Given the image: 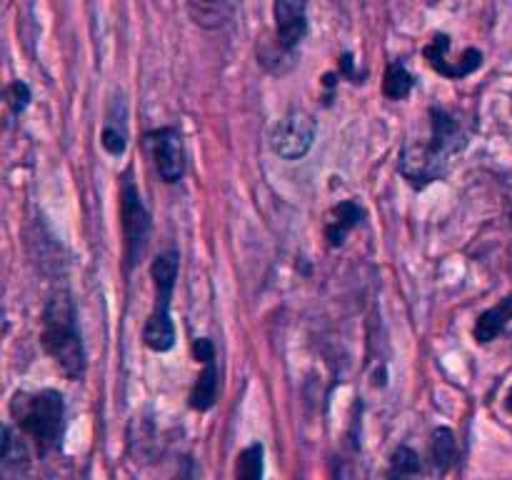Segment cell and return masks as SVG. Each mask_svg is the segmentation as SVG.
<instances>
[{
    "label": "cell",
    "instance_id": "obj_1",
    "mask_svg": "<svg viewBox=\"0 0 512 480\" xmlns=\"http://www.w3.org/2000/svg\"><path fill=\"white\" fill-rule=\"evenodd\" d=\"M468 140L470 133L463 120L450 110L433 105L428 140L405 145L400 155V173L413 188H428L450 173L455 155L468 148Z\"/></svg>",
    "mask_w": 512,
    "mask_h": 480
},
{
    "label": "cell",
    "instance_id": "obj_2",
    "mask_svg": "<svg viewBox=\"0 0 512 480\" xmlns=\"http://www.w3.org/2000/svg\"><path fill=\"white\" fill-rule=\"evenodd\" d=\"M40 343L65 378H83L88 360H85L83 335L78 328V308L65 290L55 293L45 303L43 318H40Z\"/></svg>",
    "mask_w": 512,
    "mask_h": 480
},
{
    "label": "cell",
    "instance_id": "obj_3",
    "mask_svg": "<svg viewBox=\"0 0 512 480\" xmlns=\"http://www.w3.org/2000/svg\"><path fill=\"white\" fill-rule=\"evenodd\" d=\"M13 415L20 430L33 438L40 455L55 450L63 440L65 400L58 390L18 393L13 400Z\"/></svg>",
    "mask_w": 512,
    "mask_h": 480
},
{
    "label": "cell",
    "instance_id": "obj_4",
    "mask_svg": "<svg viewBox=\"0 0 512 480\" xmlns=\"http://www.w3.org/2000/svg\"><path fill=\"white\" fill-rule=\"evenodd\" d=\"M178 270L180 255L175 250H165V253L155 255L153 265H150V275H153L155 285V303L148 315V323L143 328V340L155 353H168L175 345V325L173 315H170V300H173Z\"/></svg>",
    "mask_w": 512,
    "mask_h": 480
},
{
    "label": "cell",
    "instance_id": "obj_5",
    "mask_svg": "<svg viewBox=\"0 0 512 480\" xmlns=\"http://www.w3.org/2000/svg\"><path fill=\"white\" fill-rule=\"evenodd\" d=\"M150 228H153V220H150L148 208L140 198V190L135 188L130 173H125L123 188H120V230H123L125 270H133L138 265L140 255L148 245Z\"/></svg>",
    "mask_w": 512,
    "mask_h": 480
},
{
    "label": "cell",
    "instance_id": "obj_6",
    "mask_svg": "<svg viewBox=\"0 0 512 480\" xmlns=\"http://www.w3.org/2000/svg\"><path fill=\"white\" fill-rule=\"evenodd\" d=\"M315 135H318V123L313 115L308 110H290L273 128L270 148L283 160H300L313 148Z\"/></svg>",
    "mask_w": 512,
    "mask_h": 480
},
{
    "label": "cell",
    "instance_id": "obj_7",
    "mask_svg": "<svg viewBox=\"0 0 512 480\" xmlns=\"http://www.w3.org/2000/svg\"><path fill=\"white\" fill-rule=\"evenodd\" d=\"M148 145L160 180H165V183H178L185 175V145L180 130L173 128V125L150 130Z\"/></svg>",
    "mask_w": 512,
    "mask_h": 480
},
{
    "label": "cell",
    "instance_id": "obj_8",
    "mask_svg": "<svg viewBox=\"0 0 512 480\" xmlns=\"http://www.w3.org/2000/svg\"><path fill=\"white\" fill-rule=\"evenodd\" d=\"M308 5L310 0H275V38L285 53H293L308 33Z\"/></svg>",
    "mask_w": 512,
    "mask_h": 480
},
{
    "label": "cell",
    "instance_id": "obj_9",
    "mask_svg": "<svg viewBox=\"0 0 512 480\" xmlns=\"http://www.w3.org/2000/svg\"><path fill=\"white\" fill-rule=\"evenodd\" d=\"M450 38L448 35H435L433 43L425 45V58H428L430 68L435 73H440L443 78L450 80H460V78H468L470 73L483 65V53L475 48H468L458 60H450Z\"/></svg>",
    "mask_w": 512,
    "mask_h": 480
},
{
    "label": "cell",
    "instance_id": "obj_10",
    "mask_svg": "<svg viewBox=\"0 0 512 480\" xmlns=\"http://www.w3.org/2000/svg\"><path fill=\"white\" fill-rule=\"evenodd\" d=\"M363 215L365 210L355 200H343V203L335 205L330 210L328 223H325V240H328L330 248H340L350 235V230L363 223Z\"/></svg>",
    "mask_w": 512,
    "mask_h": 480
},
{
    "label": "cell",
    "instance_id": "obj_11",
    "mask_svg": "<svg viewBox=\"0 0 512 480\" xmlns=\"http://www.w3.org/2000/svg\"><path fill=\"white\" fill-rule=\"evenodd\" d=\"M100 143L113 158H120L128 148V108H125L123 98L110 105L108 118L103 123V133H100Z\"/></svg>",
    "mask_w": 512,
    "mask_h": 480
},
{
    "label": "cell",
    "instance_id": "obj_12",
    "mask_svg": "<svg viewBox=\"0 0 512 480\" xmlns=\"http://www.w3.org/2000/svg\"><path fill=\"white\" fill-rule=\"evenodd\" d=\"M512 320V295L503 298L500 303H495L493 308H488L485 313L478 315L473 328V338L478 345H488L508 328V323Z\"/></svg>",
    "mask_w": 512,
    "mask_h": 480
},
{
    "label": "cell",
    "instance_id": "obj_13",
    "mask_svg": "<svg viewBox=\"0 0 512 480\" xmlns=\"http://www.w3.org/2000/svg\"><path fill=\"white\" fill-rule=\"evenodd\" d=\"M218 388H220L218 365H215V358H208L203 363V370H200L198 380H195L193 393H190V408L200 410V413L213 408L215 398H218Z\"/></svg>",
    "mask_w": 512,
    "mask_h": 480
},
{
    "label": "cell",
    "instance_id": "obj_14",
    "mask_svg": "<svg viewBox=\"0 0 512 480\" xmlns=\"http://www.w3.org/2000/svg\"><path fill=\"white\" fill-rule=\"evenodd\" d=\"M188 13L200 28H220L230 18V0H188Z\"/></svg>",
    "mask_w": 512,
    "mask_h": 480
},
{
    "label": "cell",
    "instance_id": "obj_15",
    "mask_svg": "<svg viewBox=\"0 0 512 480\" xmlns=\"http://www.w3.org/2000/svg\"><path fill=\"white\" fill-rule=\"evenodd\" d=\"M420 473H423L420 455L413 448H408V445H400L393 453V458H390L388 480H418Z\"/></svg>",
    "mask_w": 512,
    "mask_h": 480
},
{
    "label": "cell",
    "instance_id": "obj_16",
    "mask_svg": "<svg viewBox=\"0 0 512 480\" xmlns=\"http://www.w3.org/2000/svg\"><path fill=\"white\" fill-rule=\"evenodd\" d=\"M415 80L413 75L408 73V68H405L403 63H390L388 70H385V80H383V93L385 98L390 100H405L410 95V90H413Z\"/></svg>",
    "mask_w": 512,
    "mask_h": 480
},
{
    "label": "cell",
    "instance_id": "obj_17",
    "mask_svg": "<svg viewBox=\"0 0 512 480\" xmlns=\"http://www.w3.org/2000/svg\"><path fill=\"white\" fill-rule=\"evenodd\" d=\"M433 463H435V470H438L440 475L448 473V468L453 465L455 460V435L450 428H438L433 433Z\"/></svg>",
    "mask_w": 512,
    "mask_h": 480
},
{
    "label": "cell",
    "instance_id": "obj_18",
    "mask_svg": "<svg viewBox=\"0 0 512 480\" xmlns=\"http://www.w3.org/2000/svg\"><path fill=\"white\" fill-rule=\"evenodd\" d=\"M238 480H263V445L253 443L238 458Z\"/></svg>",
    "mask_w": 512,
    "mask_h": 480
},
{
    "label": "cell",
    "instance_id": "obj_19",
    "mask_svg": "<svg viewBox=\"0 0 512 480\" xmlns=\"http://www.w3.org/2000/svg\"><path fill=\"white\" fill-rule=\"evenodd\" d=\"M5 98H8L10 108H13L15 115L23 113L25 108H28L30 103V88L23 83V80H15V83H10L8 93H5Z\"/></svg>",
    "mask_w": 512,
    "mask_h": 480
},
{
    "label": "cell",
    "instance_id": "obj_20",
    "mask_svg": "<svg viewBox=\"0 0 512 480\" xmlns=\"http://www.w3.org/2000/svg\"><path fill=\"white\" fill-rule=\"evenodd\" d=\"M510 228H512V210H510Z\"/></svg>",
    "mask_w": 512,
    "mask_h": 480
}]
</instances>
